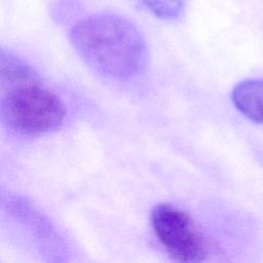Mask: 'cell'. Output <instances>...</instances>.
I'll list each match as a JSON object with an SVG mask.
<instances>
[{
    "label": "cell",
    "instance_id": "1",
    "mask_svg": "<svg viewBox=\"0 0 263 263\" xmlns=\"http://www.w3.org/2000/svg\"><path fill=\"white\" fill-rule=\"evenodd\" d=\"M69 40L80 59L98 74L113 80L140 76L149 59L140 29L114 13L89 15L72 27Z\"/></svg>",
    "mask_w": 263,
    "mask_h": 263
},
{
    "label": "cell",
    "instance_id": "2",
    "mask_svg": "<svg viewBox=\"0 0 263 263\" xmlns=\"http://www.w3.org/2000/svg\"><path fill=\"white\" fill-rule=\"evenodd\" d=\"M0 113L9 130L38 137L61 127L66 110L59 96L35 82L10 87L2 97Z\"/></svg>",
    "mask_w": 263,
    "mask_h": 263
},
{
    "label": "cell",
    "instance_id": "3",
    "mask_svg": "<svg viewBox=\"0 0 263 263\" xmlns=\"http://www.w3.org/2000/svg\"><path fill=\"white\" fill-rule=\"evenodd\" d=\"M151 225L159 242L178 263H202L205 240L191 217L172 204L158 203L151 212Z\"/></svg>",
    "mask_w": 263,
    "mask_h": 263
},
{
    "label": "cell",
    "instance_id": "4",
    "mask_svg": "<svg viewBox=\"0 0 263 263\" xmlns=\"http://www.w3.org/2000/svg\"><path fill=\"white\" fill-rule=\"evenodd\" d=\"M235 108L251 121L263 124V80L247 79L237 83L231 93Z\"/></svg>",
    "mask_w": 263,
    "mask_h": 263
},
{
    "label": "cell",
    "instance_id": "5",
    "mask_svg": "<svg viewBox=\"0 0 263 263\" xmlns=\"http://www.w3.org/2000/svg\"><path fill=\"white\" fill-rule=\"evenodd\" d=\"M0 75L3 86L14 87L39 82V76L27 62L4 49L0 52Z\"/></svg>",
    "mask_w": 263,
    "mask_h": 263
},
{
    "label": "cell",
    "instance_id": "6",
    "mask_svg": "<svg viewBox=\"0 0 263 263\" xmlns=\"http://www.w3.org/2000/svg\"><path fill=\"white\" fill-rule=\"evenodd\" d=\"M144 5L160 20H177L184 11L186 0H142Z\"/></svg>",
    "mask_w": 263,
    "mask_h": 263
}]
</instances>
